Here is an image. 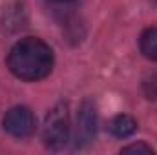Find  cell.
Here are the masks:
<instances>
[{
    "mask_svg": "<svg viewBox=\"0 0 157 155\" xmlns=\"http://www.w3.org/2000/svg\"><path fill=\"white\" fill-rule=\"evenodd\" d=\"M53 49L37 37L20 39L7 53V68L20 80L37 82L46 78L53 70Z\"/></svg>",
    "mask_w": 157,
    "mask_h": 155,
    "instance_id": "6da1fadb",
    "label": "cell"
},
{
    "mask_svg": "<svg viewBox=\"0 0 157 155\" xmlns=\"http://www.w3.org/2000/svg\"><path fill=\"white\" fill-rule=\"evenodd\" d=\"M70 133H71V126H70L68 104L59 102L46 115L44 128H42V141H44L48 150L60 152V150H64L68 146Z\"/></svg>",
    "mask_w": 157,
    "mask_h": 155,
    "instance_id": "7a4b0ae2",
    "label": "cell"
},
{
    "mask_svg": "<svg viewBox=\"0 0 157 155\" xmlns=\"http://www.w3.org/2000/svg\"><path fill=\"white\" fill-rule=\"evenodd\" d=\"M2 126L9 135H13L17 139H26V137L35 133L37 120H35V115H33V112L29 108L15 106L4 115Z\"/></svg>",
    "mask_w": 157,
    "mask_h": 155,
    "instance_id": "3957f363",
    "label": "cell"
},
{
    "mask_svg": "<svg viewBox=\"0 0 157 155\" xmlns=\"http://www.w3.org/2000/svg\"><path fill=\"white\" fill-rule=\"evenodd\" d=\"M97 135V106L93 100L86 99L77 113V146L90 144Z\"/></svg>",
    "mask_w": 157,
    "mask_h": 155,
    "instance_id": "277c9868",
    "label": "cell"
},
{
    "mask_svg": "<svg viewBox=\"0 0 157 155\" xmlns=\"http://www.w3.org/2000/svg\"><path fill=\"white\" fill-rule=\"evenodd\" d=\"M135 130H137V120L130 115H124V113L115 115L108 122V131L119 139H126V137L133 135Z\"/></svg>",
    "mask_w": 157,
    "mask_h": 155,
    "instance_id": "5b68a950",
    "label": "cell"
},
{
    "mask_svg": "<svg viewBox=\"0 0 157 155\" xmlns=\"http://www.w3.org/2000/svg\"><path fill=\"white\" fill-rule=\"evenodd\" d=\"M139 47H141V53L148 60L157 62V26H152L141 33Z\"/></svg>",
    "mask_w": 157,
    "mask_h": 155,
    "instance_id": "8992f818",
    "label": "cell"
},
{
    "mask_svg": "<svg viewBox=\"0 0 157 155\" xmlns=\"http://www.w3.org/2000/svg\"><path fill=\"white\" fill-rule=\"evenodd\" d=\"M143 91H144V97H146V99L157 100V73L150 75L148 78H144V82H143Z\"/></svg>",
    "mask_w": 157,
    "mask_h": 155,
    "instance_id": "52a82bcc",
    "label": "cell"
},
{
    "mask_svg": "<svg viewBox=\"0 0 157 155\" xmlns=\"http://www.w3.org/2000/svg\"><path fill=\"white\" fill-rule=\"evenodd\" d=\"M121 153H154V148L152 146H148V144H144V142H135V144H128V146H124L122 150H121Z\"/></svg>",
    "mask_w": 157,
    "mask_h": 155,
    "instance_id": "ba28073f",
    "label": "cell"
},
{
    "mask_svg": "<svg viewBox=\"0 0 157 155\" xmlns=\"http://www.w3.org/2000/svg\"><path fill=\"white\" fill-rule=\"evenodd\" d=\"M55 2H70V0H55Z\"/></svg>",
    "mask_w": 157,
    "mask_h": 155,
    "instance_id": "9c48e42d",
    "label": "cell"
},
{
    "mask_svg": "<svg viewBox=\"0 0 157 155\" xmlns=\"http://www.w3.org/2000/svg\"><path fill=\"white\" fill-rule=\"evenodd\" d=\"M155 2H157V0H155Z\"/></svg>",
    "mask_w": 157,
    "mask_h": 155,
    "instance_id": "30bf717a",
    "label": "cell"
}]
</instances>
